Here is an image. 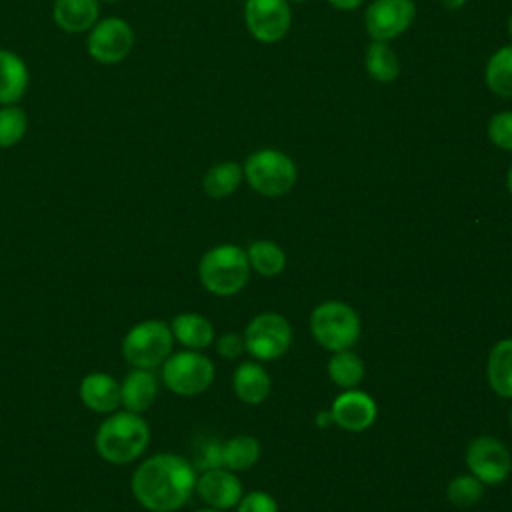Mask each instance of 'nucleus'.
Returning a JSON list of instances; mask_svg holds the SVG:
<instances>
[{"label":"nucleus","instance_id":"nucleus-21","mask_svg":"<svg viewBox=\"0 0 512 512\" xmlns=\"http://www.w3.org/2000/svg\"><path fill=\"white\" fill-rule=\"evenodd\" d=\"M486 376L490 388L502 396L512 398V338L496 342L488 354Z\"/></svg>","mask_w":512,"mask_h":512},{"label":"nucleus","instance_id":"nucleus-29","mask_svg":"<svg viewBox=\"0 0 512 512\" xmlns=\"http://www.w3.org/2000/svg\"><path fill=\"white\" fill-rule=\"evenodd\" d=\"M28 130V116L18 104L0 106V148L16 146Z\"/></svg>","mask_w":512,"mask_h":512},{"label":"nucleus","instance_id":"nucleus-30","mask_svg":"<svg viewBox=\"0 0 512 512\" xmlns=\"http://www.w3.org/2000/svg\"><path fill=\"white\" fill-rule=\"evenodd\" d=\"M488 138L494 146L512 152V110L496 112L488 122Z\"/></svg>","mask_w":512,"mask_h":512},{"label":"nucleus","instance_id":"nucleus-23","mask_svg":"<svg viewBox=\"0 0 512 512\" xmlns=\"http://www.w3.org/2000/svg\"><path fill=\"white\" fill-rule=\"evenodd\" d=\"M326 370H328L330 380L338 388H342V390L356 388L362 382V378H364V362L350 348L334 352L332 358L328 360V368Z\"/></svg>","mask_w":512,"mask_h":512},{"label":"nucleus","instance_id":"nucleus-34","mask_svg":"<svg viewBox=\"0 0 512 512\" xmlns=\"http://www.w3.org/2000/svg\"><path fill=\"white\" fill-rule=\"evenodd\" d=\"M334 8H340V10H354L362 4V0H328Z\"/></svg>","mask_w":512,"mask_h":512},{"label":"nucleus","instance_id":"nucleus-4","mask_svg":"<svg viewBox=\"0 0 512 512\" xmlns=\"http://www.w3.org/2000/svg\"><path fill=\"white\" fill-rule=\"evenodd\" d=\"M360 330L358 312L340 300H326L310 314V332L314 340L330 352L352 348L360 338Z\"/></svg>","mask_w":512,"mask_h":512},{"label":"nucleus","instance_id":"nucleus-3","mask_svg":"<svg viewBox=\"0 0 512 512\" xmlns=\"http://www.w3.org/2000/svg\"><path fill=\"white\" fill-rule=\"evenodd\" d=\"M200 284L214 296H234L250 280V262L244 248L218 244L198 262Z\"/></svg>","mask_w":512,"mask_h":512},{"label":"nucleus","instance_id":"nucleus-40","mask_svg":"<svg viewBox=\"0 0 512 512\" xmlns=\"http://www.w3.org/2000/svg\"><path fill=\"white\" fill-rule=\"evenodd\" d=\"M98 2H118V0H98Z\"/></svg>","mask_w":512,"mask_h":512},{"label":"nucleus","instance_id":"nucleus-28","mask_svg":"<svg viewBox=\"0 0 512 512\" xmlns=\"http://www.w3.org/2000/svg\"><path fill=\"white\" fill-rule=\"evenodd\" d=\"M486 484L472 474H460L450 480L446 488L448 502L456 508H472L484 498Z\"/></svg>","mask_w":512,"mask_h":512},{"label":"nucleus","instance_id":"nucleus-24","mask_svg":"<svg viewBox=\"0 0 512 512\" xmlns=\"http://www.w3.org/2000/svg\"><path fill=\"white\" fill-rule=\"evenodd\" d=\"M244 170L236 162H220L214 164L202 178V188L210 198H226L230 196L242 182Z\"/></svg>","mask_w":512,"mask_h":512},{"label":"nucleus","instance_id":"nucleus-31","mask_svg":"<svg viewBox=\"0 0 512 512\" xmlns=\"http://www.w3.org/2000/svg\"><path fill=\"white\" fill-rule=\"evenodd\" d=\"M196 470H210V468H220L222 466V442L210 438L200 444L196 450V458L192 464Z\"/></svg>","mask_w":512,"mask_h":512},{"label":"nucleus","instance_id":"nucleus-18","mask_svg":"<svg viewBox=\"0 0 512 512\" xmlns=\"http://www.w3.org/2000/svg\"><path fill=\"white\" fill-rule=\"evenodd\" d=\"M30 84V72L26 62L6 50L0 48V106L18 104L26 94Z\"/></svg>","mask_w":512,"mask_h":512},{"label":"nucleus","instance_id":"nucleus-41","mask_svg":"<svg viewBox=\"0 0 512 512\" xmlns=\"http://www.w3.org/2000/svg\"><path fill=\"white\" fill-rule=\"evenodd\" d=\"M510 426H512V410H510Z\"/></svg>","mask_w":512,"mask_h":512},{"label":"nucleus","instance_id":"nucleus-11","mask_svg":"<svg viewBox=\"0 0 512 512\" xmlns=\"http://www.w3.org/2000/svg\"><path fill=\"white\" fill-rule=\"evenodd\" d=\"M244 20L248 32L260 42H276L286 36L292 24L288 0H246Z\"/></svg>","mask_w":512,"mask_h":512},{"label":"nucleus","instance_id":"nucleus-27","mask_svg":"<svg viewBox=\"0 0 512 512\" xmlns=\"http://www.w3.org/2000/svg\"><path fill=\"white\" fill-rule=\"evenodd\" d=\"M366 70L376 82H392L400 74V62L396 52L386 44L372 40L366 50Z\"/></svg>","mask_w":512,"mask_h":512},{"label":"nucleus","instance_id":"nucleus-35","mask_svg":"<svg viewBox=\"0 0 512 512\" xmlns=\"http://www.w3.org/2000/svg\"><path fill=\"white\" fill-rule=\"evenodd\" d=\"M316 424H318L320 428H326V426L334 424V420H332V412H330V410H320V412L316 414Z\"/></svg>","mask_w":512,"mask_h":512},{"label":"nucleus","instance_id":"nucleus-19","mask_svg":"<svg viewBox=\"0 0 512 512\" xmlns=\"http://www.w3.org/2000/svg\"><path fill=\"white\" fill-rule=\"evenodd\" d=\"M234 394L246 404H260L268 398L272 382L268 372L258 362H240L232 376Z\"/></svg>","mask_w":512,"mask_h":512},{"label":"nucleus","instance_id":"nucleus-8","mask_svg":"<svg viewBox=\"0 0 512 512\" xmlns=\"http://www.w3.org/2000/svg\"><path fill=\"white\" fill-rule=\"evenodd\" d=\"M244 344L248 354L256 360H276L284 356L292 344V326L278 312H262L248 322Z\"/></svg>","mask_w":512,"mask_h":512},{"label":"nucleus","instance_id":"nucleus-10","mask_svg":"<svg viewBox=\"0 0 512 512\" xmlns=\"http://www.w3.org/2000/svg\"><path fill=\"white\" fill-rule=\"evenodd\" d=\"M466 466L484 484H500L512 470L510 450L494 436H478L466 446Z\"/></svg>","mask_w":512,"mask_h":512},{"label":"nucleus","instance_id":"nucleus-36","mask_svg":"<svg viewBox=\"0 0 512 512\" xmlns=\"http://www.w3.org/2000/svg\"><path fill=\"white\" fill-rule=\"evenodd\" d=\"M448 10H456V8H462L466 4V0H440Z\"/></svg>","mask_w":512,"mask_h":512},{"label":"nucleus","instance_id":"nucleus-26","mask_svg":"<svg viewBox=\"0 0 512 512\" xmlns=\"http://www.w3.org/2000/svg\"><path fill=\"white\" fill-rule=\"evenodd\" d=\"M250 268H254L260 276L272 278L280 274L286 266V254L280 248V244L272 240H256L246 250Z\"/></svg>","mask_w":512,"mask_h":512},{"label":"nucleus","instance_id":"nucleus-22","mask_svg":"<svg viewBox=\"0 0 512 512\" xmlns=\"http://www.w3.org/2000/svg\"><path fill=\"white\" fill-rule=\"evenodd\" d=\"M260 458V442L250 434H238L222 442V466L232 472L252 468Z\"/></svg>","mask_w":512,"mask_h":512},{"label":"nucleus","instance_id":"nucleus-13","mask_svg":"<svg viewBox=\"0 0 512 512\" xmlns=\"http://www.w3.org/2000/svg\"><path fill=\"white\" fill-rule=\"evenodd\" d=\"M330 412L334 424L342 430L362 432L374 424L378 416V406L370 394L350 388L334 398Z\"/></svg>","mask_w":512,"mask_h":512},{"label":"nucleus","instance_id":"nucleus-16","mask_svg":"<svg viewBox=\"0 0 512 512\" xmlns=\"http://www.w3.org/2000/svg\"><path fill=\"white\" fill-rule=\"evenodd\" d=\"M52 18L68 34L88 32L100 20L98 0H54Z\"/></svg>","mask_w":512,"mask_h":512},{"label":"nucleus","instance_id":"nucleus-9","mask_svg":"<svg viewBox=\"0 0 512 512\" xmlns=\"http://www.w3.org/2000/svg\"><path fill=\"white\" fill-rule=\"evenodd\" d=\"M132 46H134L132 26L118 16L100 18L88 30V38H86L88 54L100 64L122 62L132 52Z\"/></svg>","mask_w":512,"mask_h":512},{"label":"nucleus","instance_id":"nucleus-7","mask_svg":"<svg viewBox=\"0 0 512 512\" xmlns=\"http://www.w3.org/2000/svg\"><path fill=\"white\" fill-rule=\"evenodd\" d=\"M162 382L176 396H198L214 382V364L200 350L170 354L162 364Z\"/></svg>","mask_w":512,"mask_h":512},{"label":"nucleus","instance_id":"nucleus-37","mask_svg":"<svg viewBox=\"0 0 512 512\" xmlns=\"http://www.w3.org/2000/svg\"><path fill=\"white\" fill-rule=\"evenodd\" d=\"M194 512H224V510H216V508H200V510H194Z\"/></svg>","mask_w":512,"mask_h":512},{"label":"nucleus","instance_id":"nucleus-42","mask_svg":"<svg viewBox=\"0 0 512 512\" xmlns=\"http://www.w3.org/2000/svg\"><path fill=\"white\" fill-rule=\"evenodd\" d=\"M290 2H306V0H290Z\"/></svg>","mask_w":512,"mask_h":512},{"label":"nucleus","instance_id":"nucleus-32","mask_svg":"<svg viewBox=\"0 0 512 512\" xmlns=\"http://www.w3.org/2000/svg\"><path fill=\"white\" fill-rule=\"evenodd\" d=\"M236 512H278V504L268 492L252 490L240 498Z\"/></svg>","mask_w":512,"mask_h":512},{"label":"nucleus","instance_id":"nucleus-15","mask_svg":"<svg viewBox=\"0 0 512 512\" xmlns=\"http://www.w3.org/2000/svg\"><path fill=\"white\" fill-rule=\"evenodd\" d=\"M78 394L82 404L98 414H112L118 406H122L120 382L106 372L86 374L80 382Z\"/></svg>","mask_w":512,"mask_h":512},{"label":"nucleus","instance_id":"nucleus-33","mask_svg":"<svg viewBox=\"0 0 512 512\" xmlns=\"http://www.w3.org/2000/svg\"><path fill=\"white\" fill-rule=\"evenodd\" d=\"M246 350L244 344V336L236 334V332H226L216 340V352L226 358V360H234L238 356H242V352Z\"/></svg>","mask_w":512,"mask_h":512},{"label":"nucleus","instance_id":"nucleus-2","mask_svg":"<svg viewBox=\"0 0 512 512\" xmlns=\"http://www.w3.org/2000/svg\"><path fill=\"white\" fill-rule=\"evenodd\" d=\"M150 442L146 420L130 410L112 412L96 430L94 446L102 460L110 464H128L144 454Z\"/></svg>","mask_w":512,"mask_h":512},{"label":"nucleus","instance_id":"nucleus-20","mask_svg":"<svg viewBox=\"0 0 512 512\" xmlns=\"http://www.w3.org/2000/svg\"><path fill=\"white\" fill-rule=\"evenodd\" d=\"M170 330L174 340H178L188 350H204L214 342L212 322L196 312H182L174 316Z\"/></svg>","mask_w":512,"mask_h":512},{"label":"nucleus","instance_id":"nucleus-25","mask_svg":"<svg viewBox=\"0 0 512 512\" xmlns=\"http://www.w3.org/2000/svg\"><path fill=\"white\" fill-rule=\"evenodd\" d=\"M488 88L500 98H512V44L498 48L484 72Z\"/></svg>","mask_w":512,"mask_h":512},{"label":"nucleus","instance_id":"nucleus-39","mask_svg":"<svg viewBox=\"0 0 512 512\" xmlns=\"http://www.w3.org/2000/svg\"><path fill=\"white\" fill-rule=\"evenodd\" d=\"M508 32H510V36H512V14H510V20H508Z\"/></svg>","mask_w":512,"mask_h":512},{"label":"nucleus","instance_id":"nucleus-6","mask_svg":"<svg viewBox=\"0 0 512 512\" xmlns=\"http://www.w3.org/2000/svg\"><path fill=\"white\" fill-rule=\"evenodd\" d=\"M242 170L250 188L262 196H282L292 190L298 178L294 160L288 154L272 148L250 154Z\"/></svg>","mask_w":512,"mask_h":512},{"label":"nucleus","instance_id":"nucleus-1","mask_svg":"<svg viewBox=\"0 0 512 512\" xmlns=\"http://www.w3.org/2000/svg\"><path fill=\"white\" fill-rule=\"evenodd\" d=\"M132 494L148 512H176L196 488V468L178 454H154L132 474Z\"/></svg>","mask_w":512,"mask_h":512},{"label":"nucleus","instance_id":"nucleus-5","mask_svg":"<svg viewBox=\"0 0 512 512\" xmlns=\"http://www.w3.org/2000/svg\"><path fill=\"white\" fill-rule=\"evenodd\" d=\"M174 336L170 324L162 320H142L134 324L122 340V356L132 368L154 370L172 354Z\"/></svg>","mask_w":512,"mask_h":512},{"label":"nucleus","instance_id":"nucleus-12","mask_svg":"<svg viewBox=\"0 0 512 512\" xmlns=\"http://www.w3.org/2000/svg\"><path fill=\"white\" fill-rule=\"evenodd\" d=\"M414 16L412 0H374L364 12V22L372 40L388 42L406 32Z\"/></svg>","mask_w":512,"mask_h":512},{"label":"nucleus","instance_id":"nucleus-17","mask_svg":"<svg viewBox=\"0 0 512 512\" xmlns=\"http://www.w3.org/2000/svg\"><path fill=\"white\" fill-rule=\"evenodd\" d=\"M156 396H158V378L152 374V370L134 368L120 382V400H122V406L130 412H136V414L146 412L154 404Z\"/></svg>","mask_w":512,"mask_h":512},{"label":"nucleus","instance_id":"nucleus-38","mask_svg":"<svg viewBox=\"0 0 512 512\" xmlns=\"http://www.w3.org/2000/svg\"><path fill=\"white\" fill-rule=\"evenodd\" d=\"M508 190H510V194H512V166H510V170H508Z\"/></svg>","mask_w":512,"mask_h":512},{"label":"nucleus","instance_id":"nucleus-14","mask_svg":"<svg viewBox=\"0 0 512 512\" xmlns=\"http://www.w3.org/2000/svg\"><path fill=\"white\" fill-rule=\"evenodd\" d=\"M194 492L210 508L230 510L242 498V482L232 470L224 466L210 468V470H204L200 476H196Z\"/></svg>","mask_w":512,"mask_h":512}]
</instances>
